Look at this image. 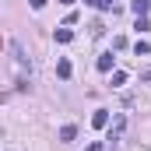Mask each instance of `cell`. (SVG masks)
Segmentation results:
<instances>
[{"mask_svg":"<svg viewBox=\"0 0 151 151\" xmlns=\"http://www.w3.org/2000/svg\"><path fill=\"white\" fill-rule=\"evenodd\" d=\"M123 127H127V116H116L113 123H109V127H106V130H109V137H106V141H109V144H116V141H119V137H123Z\"/></svg>","mask_w":151,"mask_h":151,"instance_id":"cell-1","label":"cell"},{"mask_svg":"<svg viewBox=\"0 0 151 151\" xmlns=\"http://www.w3.org/2000/svg\"><path fill=\"white\" fill-rule=\"evenodd\" d=\"M91 127H95V130H106V127H109V109H95V116H91Z\"/></svg>","mask_w":151,"mask_h":151,"instance_id":"cell-2","label":"cell"},{"mask_svg":"<svg viewBox=\"0 0 151 151\" xmlns=\"http://www.w3.org/2000/svg\"><path fill=\"white\" fill-rule=\"evenodd\" d=\"M56 74L63 77V81L70 77V60H67V56H60V60H56Z\"/></svg>","mask_w":151,"mask_h":151,"instance_id":"cell-3","label":"cell"},{"mask_svg":"<svg viewBox=\"0 0 151 151\" xmlns=\"http://www.w3.org/2000/svg\"><path fill=\"white\" fill-rule=\"evenodd\" d=\"M77 137V127H70V123H67V127H60V141H63V144H67V141H74Z\"/></svg>","mask_w":151,"mask_h":151,"instance_id":"cell-4","label":"cell"},{"mask_svg":"<svg viewBox=\"0 0 151 151\" xmlns=\"http://www.w3.org/2000/svg\"><path fill=\"white\" fill-rule=\"evenodd\" d=\"M99 70H102V74H109V70H113V53L99 56Z\"/></svg>","mask_w":151,"mask_h":151,"instance_id":"cell-5","label":"cell"},{"mask_svg":"<svg viewBox=\"0 0 151 151\" xmlns=\"http://www.w3.org/2000/svg\"><path fill=\"white\" fill-rule=\"evenodd\" d=\"M148 7H151V0H134V14H137V18H144Z\"/></svg>","mask_w":151,"mask_h":151,"instance_id":"cell-6","label":"cell"},{"mask_svg":"<svg viewBox=\"0 0 151 151\" xmlns=\"http://www.w3.org/2000/svg\"><path fill=\"white\" fill-rule=\"evenodd\" d=\"M134 53H137V56L151 53V42H148V39H137V42H134Z\"/></svg>","mask_w":151,"mask_h":151,"instance_id":"cell-7","label":"cell"},{"mask_svg":"<svg viewBox=\"0 0 151 151\" xmlns=\"http://www.w3.org/2000/svg\"><path fill=\"white\" fill-rule=\"evenodd\" d=\"M70 39H74V32H70V28H56V42H63V46H67Z\"/></svg>","mask_w":151,"mask_h":151,"instance_id":"cell-8","label":"cell"},{"mask_svg":"<svg viewBox=\"0 0 151 151\" xmlns=\"http://www.w3.org/2000/svg\"><path fill=\"white\" fill-rule=\"evenodd\" d=\"M88 28H91V35H102V32H106V25H102V21H91Z\"/></svg>","mask_w":151,"mask_h":151,"instance_id":"cell-9","label":"cell"},{"mask_svg":"<svg viewBox=\"0 0 151 151\" xmlns=\"http://www.w3.org/2000/svg\"><path fill=\"white\" fill-rule=\"evenodd\" d=\"M95 7H99V11H109V7H113V0H95Z\"/></svg>","mask_w":151,"mask_h":151,"instance_id":"cell-10","label":"cell"},{"mask_svg":"<svg viewBox=\"0 0 151 151\" xmlns=\"http://www.w3.org/2000/svg\"><path fill=\"white\" fill-rule=\"evenodd\" d=\"M28 4H32V11H42L46 7V0H28Z\"/></svg>","mask_w":151,"mask_h":151,"instance_id":"cell-11","label":"cell"},{"mask_svg":"<svg viewBox=\"0 0 151 151\" xmlns=\"http://www.w3.org/2000/svg\"><path fill=\"white\" fill-rule=\"evenodd\" d=\"M88 151H106V144H99V141H95V144H88Z\"/></svg>","mask_w":151,"mask_h":151,"instance_id":"cell-12","label":"cell"},{"mask_svg":"<svg viewBox=\"0 0 151 151\" xmlns=\"http://www.w3.org/2000/svg\"><path fill=\"white\" fill-rule=\"evenodd\" d=\"M60 4H67V7H70V4H74V0H60Z\"/></svg>","mask_w":151,"mask_h":151,"instance_id":"cell-13","label":"cell"},{"mask_svg":"<svg viewBox=\"0 0 151 151\" xmlns=\"http://www.w3.org/2000/svg\"><path fill=\"white\" fill-rule=\"evenodd\" d=\"M84 4H91V7H95V0H84Z\"/></svg>","mask_w":151,"mask_h":151,"instance_id":"cell-14","label":"cell"}]
</instances>
